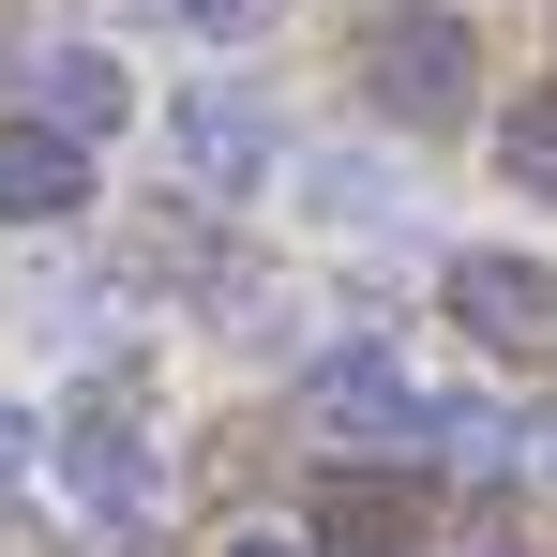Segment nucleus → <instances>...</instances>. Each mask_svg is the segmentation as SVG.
<instances>
[{
	"instance_id": "f257e3e1",
	"label": "nucleus",
	"mask_w": 557,
	"mask_h": 557,
	"mask_svg": "<svg viewBox=\"0 0 557 557\" xmlns=\"http://www.w3.org/2000/svg\"><path fill=\"white\" fill-rule=\"evenodd\" d=\"M46 467H61V497H76L91 528H151V512H166V437H151V407H136L121 376H91V392L46 422Z\"/></svg>"
},
{
	"instance_id": "f03ea898",
	"label": "nucleus",
	"mask_w": 557,
	"mask_h": 557,
	"mask_svg": "<svg viewBox=\"0 0 557 557\" xmlns=\"http://www.w3.org/2000/svg\"><path fill=\"white\" fill-rule=\"evenodd\" d=\"M347 76H362L376 121H407V136H453L467 121V76H482V46H467V15H376L362 46H347Z\"/></svg>"
},
{
	"instance_id": "7ed1b4c3",
	"label": "nucleus",
	"mask_w": 557,
	"mask_h": 557,
	"mask_svg": "<svg viewBox=\"0 0 557 557\" xmlns=\"http://www.w3.org/2000/svg\"><path fill=\"white\" fill-rule=\"evenodd\" d=\"M166 166H182V196L226 211V196H257L286 166V121L242 91V76H196V91H166Z\"/></svg>"
},
{
	"instance_id": "20e7f679",
	"label": "nucleus",
	"mask_w": 557,
	"mask_h": 557,
	"mask_svg": "<svg viewBox=\"0 0 557 557\" xmlns=\"http://www.w3.org/2000/svg\"><path fill=\"white\" fill-rule=\"evenodd\" d=\"M301 407H317V437H332V453H422V437H437V407H422V376L392 362V347H332Z\"/></svg>"
},
{
	"instance_id": "39448f33",
	"label": "nucleus",
	"mask_w": 557,
	"mask_h": 557,
	"mask_svg": "<svg viewBox=\"0 0 557 557\" xmlns=\"http://www.w3.org/2000/svg\"><path fill=\"white\" fill-rule=\"evenodd\" d=\"M437 301H453V332L482 362H557V272L543 257H453Z\"/></svg>"
},
{
	"instance_id": "423d86ee",
	"label": "nucleus",
	"mask_w": 557,
	"mask_h": 557,
	"mask_svg": "<svg viewBox=\"0 0 557 557\" xmlns=\"http://www.w3.org/2000/svg\"><path fill=\"white\" fill-rule=\"evenodd\" d=\"M301 543H317V557H407V543H422V482H407L392 453H347L332 482H317Z\"/></svg>"
},
{
	"instance_id": "0eeeda50",
	"label": "nucleus",
	"mask_w": 557,
	"mask_h": 557,
	"mask_svg": "<svg viewBox=\"0 0 557 557\" xmlns=\"http://www.w3.org/2000/svg\"><path fill=\"white\" fill-rule=\"evenodd\" d=\"M76 211H91V136L0 121V226H76Z\"/></svg>"
},
{
	"instance_id": "6e6552de",
	"label": "nucleus",
	"mask_w": 557,
	"mask_h": 557,
	"mask_svg": "<svg viewBox=\"0 0 557 557\" xmlns=\"http://www.w3.org/2000/svg\"><path fill=\"white\" fill-rule=\"evenodd\" d=\"M30 121H61V136H121V121H136V76H121L106 46H46V61H30Z\"/></svg>"
},
{
	"instance_id": "1a4fd4ad",
	"label": "nucleus",
	"mask_w": 557,
	"mask_h": 557,
	"mask_svg": "<svg viewBox=\"0 0 557 557\" xmlns=\"http://www.w3.org/2000/svg\"><path fill=\"white\" fill-rule=\"evenodd\" d=\"M301 211H317V226H347V242H392V226H407L392 166H362V151H317V166H301Z\"/></svg>"
},
{
	"instance_id": "9d476101",
	"label": "nucleus",
	"mask_w": 557,
	"mask_h": 557,
	"mask_svg": "<svg viewBox=\"0 0 557 557\" xmlns=\"http://www.w3.org/2000/svg\"><path fill=\"white\" fill-rule=\"evenodd\" d=\"M497 182H512V196H557V91H528L512 121H497Z\"/></svg>"
},
{
	"instance_id": "9b49d317",
	"label": "nucleus",
	"mask_w": 557,
	"mask_h": 557,
	"mask_svg": "<svg viewBox=\"0 0 557 557\" xmlns=\"http://www.w3.org/2000/svg\"><path fill=\"white\" fill-rule=\"evenodd\" d=\"M121 15H166V30H196V46H257L286 0H121Z\"/></svg>"
},
{
	"instance_id": "f8f14e48",
	"label": "nucleus",
	"mask_w": 557,
	"mask_h": 557,
	"mask_svg": "<svg viewBox=\"0 0 557 557\" xmlns=\"http://www.w3.org/2000/svg\"><path fill=\"white\" fill-rule=\"evenodd\" d=\"M30 467H46V422H30V407H0V497H15Z\"/></svg>"
},
{
	"instance_id": "ddd939ff",
	"label": "nucleus",
	"mask_w": 557,
	"mask_h": 557,
	"mask_svg": "<svg viewBox=\"0 0 557 557\" xmlns=\"http://www.w3.org/2000/svg\"><path fill=\"white\" fill-rule=\"evenodd\" d=\"M226 557H317V543H286V528H242V543H226Z\"/></svg>"
}]
</instances>
